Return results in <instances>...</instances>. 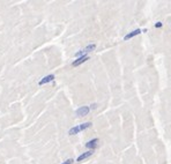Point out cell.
<instances>
[{"mask_svg":"<svg viewBox=\"0 0 171 164\" xmlns=\"http://www.w3.org/2000/svg\"><path fill=\"white\" fill-rule=\"evenodd\" d=\"M90 126H91V122H83V124H81V125H77V126L72 127V128L68 131V134H70V135H75V134H77V133H80V132H82V131L89 128Z\"/></svg>","mask_w":171,"mask_h":164,"instance_id":"obj_1","label":"cell"},{"mask_svg":"<svg viewBox=\"0 0 171 164\" xmlns=\"http://www.w3.org/2000/svg\"><path fill=\"white\" fill-rule=\"evenodd\" d=\"M96 49V44H89L88 46H86L83 50H81V51H79L76 54H75V57H82V56H86V53H88V52H91V51H94Z\"/></svg>","mask_w":171,"mask_h":164,"instance_id":"obj_2","label":"cell"},{"mask_svg":"<svg viewBox=\"0 0 171 164\" xmlns=\"http://www.w3.org/2000/svg\"><path fill=\"white\" fill-rule=\"evenodd\" d=\"M89 111H90V106L84 105V106H80V108L75 111V113H76L77 117H84V116H87V115L89 113Z\"/></svg>","mask_w":171,"mask_h":164,"instance_id":"obj_3","label":"cell"},{"mask_svg":"<svg viewBox=\"0 0 171 164\" xmlns=\"http://www.w3.org/2000/svg\"><path fill=\"white\" fill-rule=\"evenodd\" d=\"M87 60H89V56H82V57H79L76 60H74L73 63H72V66L73 67H77V66H80L81 64H83V63H86Z\"/></svg>","mask_w":171,"mask_h":164,"instance_id":"obj_4","label":"cell"},{"mask_svg":"<svg viewBox=\"0 0 171 164\" xmlns=\"http://www.w3.org/2000/svg\"><path fill=\"white\" fill-rule=\"evenodd\" d=\"M54 80V75L53 74H49V75H46V76H44L39 82H38V86H43V84H46V83H49V82H52Z\"/></svg>","mask_w":171,"mask_h":164,"instance_id":"obj_5","label":"cell"},{"mask_svg":"<svg viewBox=\"0 0 171 164\" xmlns=\"http://www.w3.org/2000/svg\"><path fill=\"white\" fill-rule=\"evenodd\" d=\"M142 32V30L141 29H135V30H133V31H131L129 34H127L125 37H124V41H128V39H131V38H133V37H135V36H138V35H140Z\"/></svg>","mask_w":171,"mask_h":164,"instance_id":"obj_6","label":"cell"},{"mask_svg":"<svg viewBox=\"0 0 171 164\" xmlns=\"http://www.w3.org/2000/svg\"><path fill=\"white\" fill-rule=\"evenodd\" d=\"M93 155V150H89V151H87V153H83V154H81L77 158H76V161L77 162H82L83 160H86V158H88V157H90Z\"/></svg>","mask_w":171,"mask_h":164,"instance_id":"obj_7","label":"cell"},{"mask_svg":"<svg viewBox=\"0 0 171 164\" xmlns=\"http://www.w3.org/2000/svg\"><path fill=\"white\" fill-rule=\"evenodd\" d=\"M97 143H98V139H93V140L88 141L86 143V147L89 148V149H95L97 147Z\"/></svg>","mask_w":171,"mask_h":164,"instance_id":"obj_8","label":"cell"},{"mask_svg":"<svg viewBox=\"0 0 171 164\" xmlns=\"http://www.w3.org/2000/svg\"><path fill=\"white\" fill-rule=\"evenodd\" d=\"M73 163V160L72 158H68V160H66L65 162H63L61 164H72Z\"/></svg>","mask_w":171,"mask_h":164,"instance_id":"obj_9","label":"cell"},{"mask_svg":"<svg viewBox=\"0 0 171 164\" xmlns=\"http://www.w3.org/2000/svg\"><path fill=\"white\" fill-rule=\"evenodd\" d=\"M155 27H156V28H161V27H162V23H161V22H157V23L155 24Z\"/></svg>","mask_w":171,"mask_h":164,"instance_id":"obj_10","label":"cell"}]
</instances>
